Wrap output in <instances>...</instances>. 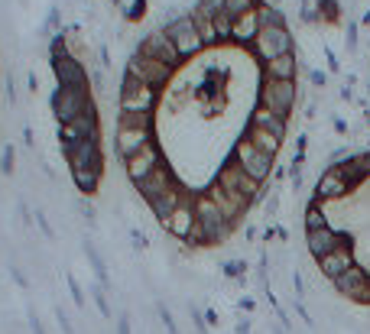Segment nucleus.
<instances>
[{
	"label": "nucleus",
	"mask_w": 370,
	"mask_h": 334,
	"mask_svg": "<svg viewBox=\"0 0 370 334\" xmlns=\"http://www.w3.org/2000/svg\"><path fill=\"white\" fill-rule=\"evenodd\" d=\"M195 217H198V224H195L192 237H189L192 247H221L237 227V224L227 221L224 211H221L205 192L195 195Z\"/></svg>",
	"instance_id": "f257e3e1"
},
{
	"label": "nucleus",
	"mask_w": 370,
	"mask_h": 334,
	"mask_svg": "<svg viewBox=\"0 0 370 334\" xmlns=\"http://www.w3.org/2000/svg\"><path fill=\"white\" fill-rule=\"evenodd\" d=\"M215 182L224 188V192H231L234 198H247L253 205V201H263V195H267V188H263L260 182H253L250 176H247L244 169L237 166L234 159H227L224 166L218 169V176H215Z\"/></svg>",
	"instance_id": "f03ea898"
},
{
	"label": "nucleus",
	"mask_w": 370,
	"mask_h": 334,
	"mask_svg": "<svg viewBox=\"0 0 370 334\" xmlns=\"http://www.w3.org/2000/svg\"><path fill=\"white\" fill-rule=\"evenodd\" d=\"M91 91L88 88H56L52 91V114H56V120H59V127L72 124L75 117H82L84 110L91 108Z\"/></svg>",
	"instance_id": "7ed1b4c3"
},
{
	"label": "nucleus",
	"mask_w": 370,
	"mask_h": 334,
	"mask_svg": "<svg viewBox=\"0 0 370 334\" xmlns=\"http://www.w3.org/2000/svg\"><path fill=\"white\" fill-rule=\"evenodd\" d=\"M231 159H234L237 166L244 169L253 182L263 185L269 176H273V156H267L263 150H257V146H253L247 136H241V140L234 143V153H231Z\"/></svg>",
	"instance_id": "20e7f679"
},
{
	"label": "nucleus",
	"mask_w": 370,
	"mask_h": 334,
	"mask_svg": "<svg viewBox=\"0 0 370 334\" xmlns=\"http://www.w3.org/2000/svg\"><path fill=\"white\" fill-rule=\"evenodd\" d=\"M295 98H299V88L295 82H276V78H263L260 84V108L273 110L279 117H286L293 114L295 108Z\"/></svg>",
	"instance_id": "39448f33"
},
{
	"label": "nucleus",
	"mask_w": 370,
	"mask_h": 334,
	"mask_svg": "<svg viewBox=\"0 0 370 334\" xmlns=\"http://www.w3.org/2000/svg\"><path fill=\"white\" fill-rule=\"evenodd\" d=\"M169 33V39H172V46L179 49V56L185 59H192V56H198V52L205 49V42H202V33H198V26H195L192 13H185V17H176V20H169L166 26H162Z\"/></svg>",
	"instance_id": "423d86ee"
},
{
	"label": "nucleus",
	"mask_w": 370,
	"mask_h": 334,
	"mask_svg": "<svg viewBox=\"0 0 370 334\" xmlns=\"http://www.w3.org/2000/svg\"><path fill=\"white\" fill-rule=\"evenodd\" d=\"M91 136H101V130H98V108H88L82 114V117H75L72 124L59 127V143H62V156H68V153L75 150L78 143L91 140Z\"/></svg>",
	"instance_id": "0eeeda50"
},
{
	"label": "nucleus",
	"mask_w": 370,
	"mask_h": 334,
	"mask_svg": "<svg viewBox=\"0 0 370 334\" xmlns=\"http://www.w3.org/2000/svg\"><path fill=\"white\" fill-rule=\"evenodd\" d=\"M127 75L140 78V82L153 84V88L160 91V88H166V84L172 82L176 68H169L166 62H156V59H150V56H140V52H134V56L127 59Z\"/></svg>",
	"instance_id": "6e6552de"
},
{
	"label": "nucleus",
	"mask_w": 370,
	"mask_h": 334,
	"mask_svg": "<svg viewBox=\"0 0 370 334\" xmlns=\"http://www.w3.org/2000/svg\"><path fill=\"white\" fill-rule=\"evenodd\" d=\"M156 104H160V91L153 84H146L124 72V82H120V110H153Z\"/></svg>",
	"instance_id": "1a4fd4ad"
},
{
	"label": "nucleus",
	"mask_w": 370,
	"mask_h": 334,
	"mask_svg": "<svg viewBox=\"0 0 370 334\" xmlns=\"http://www.w3.org/2000/svg\"><path fill=\"white\" fill-rule=\"evenodd\" d=\"M250 49L257 52V59H263V62L276 59V56H286V52H293V33H289L286 26H263Z\"/></svg>",
	"instance_id": "9d476101"
},
{
	"label": "nucleus",
	"mask_w": 370,
	"mask_h": 334,
	"mask_svg": "<svg viewBox=\"0 0 370 334\" xmlns=\"http://www.w3.org/2000/svg\"><path fill=\"white\" fill-rule=\"evenodd\" d=\"M166 159H162V150H160V143L153 140L150 146H143L140 153H134L130 159H124V169H127V179L134 185H140V182H146V179L156 172V169L162 166Z\"/></svg>",
	"instance_id": "9b49d317"
},
{
	"label": "nucleus",
	"mask_w": 370,
	"mask_h": 334,
	"mask_svg": "<svg viewBox=\"0 0 370 334\" xmlns=\"http://www.w3.org/2000/svg\"><path fill=\"white\" fill-rule=\"evenodd\" d=\"M335 293L338 295H345V299H351V302H357V305H370V273H367V266H351L345 276H338L335 283Z\"/></svg>",
	"instance_id": "f8f14e48"
},
{
	"label": "nucleus",
	"mask_w": 370,
	"mask_h": 334,
	"mask_svg": "<svg viewBox=\"0 0 370 334\" xmlns=\"http://www.w3.org/2000/svg\"><path fill=\"white\" fill-rule=\"evenodd\" d=\"M136 52H140V56H150V59H156V62H166L169 68L182 65V56H179V49L172 46L166 30H153V33H146L143 39H140V46H136Z\"/></svg>",
	"instance_id": "ddd939ff"
},
{
	"label": "nucleus",
	"mask_w": 370,
	"mask_h": 334,
	"mask_svg": "<svg viewBox=\"0 0 370 334\" xmlns=\"http://www.w3.org/2000/svg\"><path fill=\"white\" fill-rule=\"evenodd\" d=\"M49 62L62 88H88V68L78 62L75 52H52Z\"/></svg>",
	"instance_id": "4468645a"
},
{
	"label": "nucleus",
	"mask_w": 370,
	"mask_h": 334,
	"mask_svg": "<svg viewBox=\"0 0 370 334\" xmlns=\"http://www.w3.org/2000/svg\"><path fill=\"white\" fill-rule=\"evenodd\" d=\"M68 169H88V172H98L104 176V153H101V136H91V140L78 143L75 150L65 156Z\"/></svg>",
	"instance_id": "2eb2a0df"
},
{
	"label": "nucleus",
	"mask_w": 370,
	"mask_h": 334,
	"mask_svg": "<svg viewBox=\"0 0 370 334\" xmlns=\"http://www.w3.org/2000/svg\"><path fill=\"white\" fill-rule=\"evenodd\" d=\"M179 179H176V172H172V166H169V162H162L160 169H156V172H153L150 179H146V182H140L136 185V192H140V198L146 201V205H153V201L156 198H162V195H169L172 192V188H179Z\"/></svg>",
	"instance_id": "dca6fc26"
},
{
	"label": "nucleus",
	"mask_w": 370,
	"mask_h": 334,
	"mask_svg": "<svg viewBox=\"0 0 370 334\" xmlns=\"http://www.w3.org/2000/svg\"><path fill=\"white\" fill-rule=\"evenodd\" d=\"M195 224H198V217H195V195H189V198L179 205L172 214H169V221L162 224V231H166L169 237H176V240H185L189 243V237H192Z\"/></svg>",
	"instance_id": "f3484780"
},
{
	"label": "nucleus",
	"mask_w": 370,
	"mask_h": 334,
	"mask_svg": "<svg viewBox=\"0 0 370 334\" xmlns=\"http://www.w3.org/2000/svg\"><path fill=\"white\" fill-rule=\"evenodd\" d=\"M351 192H354V188L347 185V179L338 172V166H328L325 172H321L319 182H315V192H312V195H315V201H321V205H325V201L347 198Z\"/></svg>",
	"instance_id": "a211bd4d"
},
{
	"label": "nucleus",
	"mask_w": 370,
	"mask_h": 334,
	"mask_svg": "<svg viewBox=\"0 0 370 334\" xmlns=\"http://www.w3.org/2000/svg\"><path fill=\"white\" fill-rule=\"evenodd\" d=\"M351 266H357V257H354V240L347 237L341 247H338L335 253H328V257L319 259V273L325 276V279H331L335 283L338 276H345Z\"/></svg>",
	"instance_id": "6ab92c4d"
},
{
	"label": "nucleus",
	"mask_w": 370,
	"mask_h": 334,
	"mask_svg": "<svg viewBox=\"0 0 370 334\" xmlns=\"http://www.w3.org/2000/svg\"><path fill=\"white\" fill-rule=\"evenodd\" d=\"M347 237L351 234H341V231H335V227L328 224V227H319V231H309V234H305V247H309V253L315 257V263H319L321 257L335 253Z\"/></svg>",
	"instance_id": "aec40b11"
},
{
	"label": "nucleus",
	"mask_w": 370,
	"mask_h": 334,
	"mask_svg": "<svg viewBox=\"0 0 370 334\" xmlns=\"http://www.w3.org/2000/svg\"><path fill=\"white\" fill-rule=\"evenodd\" d=\"M205 195H208V198L215 201L221 211H224V217L231 221V224H241V221H244V214H247V208H250V201H247V198H234V195L224 192L218 182H211L208 188H205Z\"/></svg>",
	"instance_id": "412c9836"
},
{
	"label": "nucleus",
	"mask_w": 370,
	"mask_h": 334,
	"mask_svg": "<svg viewBox=\"0 0 370 334\" xmlns=\"http://www.w3.org/2000/svg\"><path fill=\"white\" fill-rule=\"evenodd\" d=\"M153 143V130H127V127H117V153L120 159H130L134 153H140L143 146Z\"/></svg>",
	"instance_id": "4be33fe9"
},
{
	"label": "nucleus",
	"mask_w": 370,
	"mask_h": 334,
	"mask_svg": "<svg viewBox=\"0 0 370 334\" xmlns=\"http://www.w3.org/2000/svg\"><path fill=\"white\" fill-rule=\"evenodd\" d=\"M295 72H299V59H295V52H286V56H276V59L263 62V78L295 82Z\"/></svg>",
	"instance_id": "5701e85b"
},
{
	"label": "nucleus",
	"mask_w": 370,
	"mask_h": 334,
	"mask_svg": "<svg viewBox=\"0 0 370 334\" xmlns=\"http://www.w3.org/2000/svg\"><path fill=\"white\" fill-rule=\"evenodd\" d=\"M260 10H250V13H244V17L234 20V42L237 46H253L257 42V36H260Z\"/></svg>",
	"instance_id": "b1692460"
},
{
	"label": "nucleus",
	"mask_w": 370,
	"mask_h": 334,
	"mask_svg": "<svg viewBox=\"0 0 370 334\" xmlns=\"http://www.w3.org/2000/svg\"><path fill=\"white\" fill-rule=\"evenodd\" d=\"M189 198V192H185V185H179V188H172V192L169 195H162V198H156L150 205V211H153V217H156V221H160V224H166L169 221V214H172V211L179 208V205H182V201Z\"/></svg>",
	"instance_id": "393cba45"
},
{
	"label": "nucleus",
	"mask_w": 370,
	"mask_h": 334,
	"mask_svg": "<svg viewBox=\"0 0 370 334\" xmlns=\"http://www.w3.org/2000/svg\"><path fill=\"white\" fill-rule=\"evenodd\" d=\"M250 127H263V130H269V134H276L279 140H286V117H279V114L260 108V104L250 110Z\"/></svg>",
	"instance_id": "a878e982"
},
{
	"label": "nucleus",
	"mask_w": 370,
	"mask_h": 334,
	"mask_svg": "<svg viewBox=\"0 0 370 334\" xmlns=\"http://www.w3.org/2000/svg\"><path fill=\"white\" fill-rule=\"evenodd\" d=\"M244 136L253 143V146H257V150H263L267 156H273V159H276L279 146H283V140H279L276 134H269V130H263V127H250V124H247V134H244Z\"/></svg>",
	"instance_id": "bb28decb"
},
{
	"label": "nucleus",
	"mask_w": 370,
	"mask_h": 334,
	"mask_svg": "<svg viewBox=\"0 0 370 334\" xmlns=\"http://www.w3.org/2000/svg\"><path fill=\"white\" fill-rule=\"evenodd\" d=\"M153 124H156L153 110H117V127L127 130H153Z\"/></svg>",
	"instance_id": "cd10ccee"
},
{
	"label": "nucleus",
	"mask_w": 370,
	"mask_h": 334,
	"mask_svg": "<svg viewBox=\"0 0 370 334\" xmlns=\"http://www.w3.org/2000/svg\"><path fill=\"white\" fill-rule=\"evenodd\" d=\"M302 224H305V234H309V231H319V227H328V214L321 208V201H315V195H312V201L305 205Z\"/></svg>",
	"instance_id": "c85d7f7f"
},
{
	"label": "nucleus",
	"mask_w": 370,
	"mask_h": 334,
	"mask_svg": "<svg viewBox=\"0 0 370 334\" xmlns=\"http://www.w3.org/2000/svg\"><path fill=\"white\" fill-rule=\"evenodd\" d=\"M72 182L82 195H94L98 192V185H101V176L98 172H88V169H72Z\"/></svg>",
	"instance_id": "c756f323"
},
{
	"label": "nucleus",
	"mask_w": 370,
	"mask_h": 334,
	"mask_svg": "<svg viewBox=\"0 0 370 334\" xmlns=\"http://www.w3.org/2000/svg\"><path fill=\"white\" fill-rule=\"evenodd\" d=\"M84 253H88V259H91L94 266V276H98V285L101 289H110V279H108V266H104V257L98 253V247H94L91 240H84Z\"/></svg>",
	"instance_id": "7c9ffc66"
},
{
	"label": "nucleus",
	"mask_w": 370,
	"mask_h": 334,
	"mask_svg": "<svg viewBox=\"0 0 370 334\" xmlns=\"http://www.w3.org/2000/svg\"><path fill=\"white\" fill-rule=\"evenodd\" d=\"M192 20H195V26H198V33H202V42H205V46H221L218 30H215V20L202 17V13H195V10H192Z\"/></svg>",
	"instance_id": "2f4dec72"
},
{
	"label": "nucleus",
	"mask_w": 370,
	"mask_h": 334,
	"mask_svg": "<svg viewBox=\"0 0 370 334\" xmlns=\"http://www.w3.org/2000/svg\"><path fill=\"white\" fill-rule=\"evenodd\" d=\"M263 0H224V13L231 20L244 17V13H250V10H260Z\"/></svg>",
	"instance_id": "473e14b6"
},
{
	"label": "nucleus",
	"mask_w": 370,
	"mask_h": 334,
	"mask_svg": "<svg viewBox=\"0 0 370 334\" xmlns=\"http://www.w3.org/2000/svg\"><path fill=\"white\" fill-rule=\"evenodd\" d=\"M315 10H319V23H338L341 20V4L338 0H319Z\"/></svg>",
	"instance_id": "72a5a7b5"
},
{
	"label": "nucleus",
	"mask_w": 370,
	"mask_h": 334,
	"mask_svg": "<svg viewBox=\"0 0 370 334\" xmlns=\"http://www.w3.org/2000/svg\"><path fill=\"white\" fill-rule=\"evenodd\" d=\"M215 30H218V39L221 42H234V20L227 17L224 10L215 17Z\"/></svg>",
	"instance_id": "f704fd0d"
},
{
	"label": "nucleus",
	"mask_w": 370,
	"mask_h": 334,
	"mask_svg": "<svg viewBox=\"0 0 370 334\" xmlns=\"http://www.w3.org/2000/svg\"><path fill=\"white\" fill-rule=\"evenodd\" d=\"M260 26H286V17H283V10L279 7H260Z\"/></svg>",
	"instance_id": "c9c22d12"
},
{
	"label": "nucleus",
	"mask_w": 370,
	"mask_h": 334,
	"mask_svg": "<svg viewBox=\"0 0 370 334\" xmlns=\"http://www.w3.org/2000/svg\"><path fill=\"white\" fill-rule=\"evenodd\" d=\"M224 10V0H198L195 4V13H202V17H208V20H215Z\"/></svg>",
	"instance_id": "e433bc0d"
},
{
	"label": "nucleus",
	"mask_w": 370,
	"mask_h": 334,
	"mask_svg": "<svg viewBox=\"0 0 370 334\" xmlns=\"http://www.w3.org/2000/svg\"><path fill=\"white\" fill-rule=\"evenodd\" d=\"M143 13H146V0H130V4L124 7V17L130 20V23H136Z\"/></svg>",
	"instance_id": "4c0bfd02"
},
{
	"label": "nucleus",
	"mask_w": 370,
	"mask_h": 334,
	"mask_svg": "<svg viewBox=\"0 0 370 334\" xmlns=\"http://www.w3.org/2000/svg\"><path fill=\"white\" fill-rule=\"evenodd\" d=\"M244 273H247L244 259H227V263H224V276H227V279H241Z\"/></svg>",
	"instance_id": "58836bf2"
},
{
	"label": "nucleus",
	"mask_w": 370,
	"mask_h": 334,
	"mask_svg": "<svg viewBox=\"0 0 370 334\" xmlns=\"http://www.w3.org/2000/svg\"><path fill=\"white\" fill-rule=\"evenodd\" d=\"M156 311H160V321H162V325H166V331H169V334H179V328H176V318H172V311H169L166 305H162V302H160V305H156Z\"/></svg>",
	"instance_id": "ea45409f"
},
{
	"label": "nucleus",
	"mask_w": 370,
	"mask_h": 334,
	"mask_svg": "<svg viewBox=\"0 0 370 334\" xmlns=\"http://www.w3.org/2000/svg\"><path fill=\"white\" fill-rule=\"evenodd\" d=\"M94 302H98V309H101V315L104 318H114V311H110V305H108V289H94Z\"/></svg>",
	"instance_id": "a19ab883"
},
{
	"label": "nucleus",
	"mask_w": 370,
	"mask_h": 334,
	"mask_svg": "<svg viewBox=\"0 0 370 334\" xmlns=\"http://www.w3.org/2000/svg\"><path fill=\"white\" fill-rule=\"evenodd\" d=\"M46 33H52V36L59 33V10H56V7H52L49 17H46Z\"/></svg>",
	"instance_id": "79ce46f5"
},
{
	"label": "nucleus",
	"mask_w": 370,
	"mask_h": 334,
	"mask_svg": "<svg viewBox=\"0 0 370 334\" xmlns=\"http://www.w3.org/2000/svg\"><path fill=\"white\" fill-rule=\"evenodd\" d=\"M68 289H72V299H75V305H84V295H82V285L75 283V276H68Z\"/></svg>",
	"instance_id": "37998d69"
},
{
	"label": "nucleus",
	"mask_w": 370,
	"mask_h": 334,
	"mask_svg": "<svg viewBox=\"0 0 370 334\" xmlns=\"http://www.w3.org/2000/svg\"><path fill=\"white\" fill-rule=\"evenodd\" d=\"M0 169H4V172H13V146H7V150H4V159H0Z\"/></svg>",
	"instance_id": "c03bdc74"
},
{
	"label": "nucleus",
	"mask_w": 370,
	"mask_h": 334,
	"mask_svg": "<svg viewBox=\"0 0 370 334\" xmlns=\"http://www.w3.org/2000/svg\"><path fill=\"white\" fill-rule=\"evenodd\" d=\"M36 224L42 227V234L49 237V240H52V237H56V231H52V224H49V221H46V214H42V211H36Z\"/></svg>",
	"instance_id": "a18cd8bd"
},
{
	"label": "nucleus",
	"mask_w": 370,
	"mask_h": 334,
	"mask_svg": "<svg viewBox=\"0 0 370 334\" xmlns=\"http://www.w3.org/2000/svg\"><path fill=\"white\" fill-rule=\"evenodd\" d=\"M347 49H357V26H347Z\"/></svg>",
	"instance_id": "49530a36"
},
{
	"label": "nucleus",
	"mask_w": 370,
	"mask_h": 334,
	"mask_svg": "<svg viewBox=\"0 0 370 334\" xmlns=\"http://www.w3.org/2000/svg\"><path fill=\"white\" fill-rule=\"evenodd\" d=\"M309 78H312V84H315V88H325V82H328V78H325V72H319V68H315Z\"/></svg>",
	"instance_id": "de8ad7c7"
},
{
	"label": "nucleus",
	"mask_w": 370,
	"mask_h": 334,
	"mask_svg": "<svg viewBox=\"0 0 370 334\" xmlns=\"http://www.w3.org/2000/svg\"><path fill=\"white\" fill-rule=\"evenodd\" d=\"M117 334H130V315H120L117 318Z\"/></svg>",
	"instance_id": "09e8293b"
},
{
	"label": "nucleus",
	"mask_w": 370,
	"mask_h": 334,
	"mask_svg": "<svg viewBox=\"0 0 370 334\" xmlns=\"http://www.w3.org/2000/svg\"><path fill=\"white\" fill-rule=\"evenodd\" d=\"M59 325H62V331H65V334H75V328H72V321H68L65 311H59Z\"/></svg>",
	"instance_id": "8fccbe9b"
},
{
	"label": "nucleus",
	"mask_w": 370,
	"mask_h": 334,
	"mask_svg": "<svg viewBox=\"0 0 370 334\" xmlns=\"http://www.w3.org/2000/svg\"><path fill=\"white\" fill-rule=\"evenodd\" d=\"M130 240H134V247H140V250L146 247V237L140 234V231H130Z\"/></svg>",
	"instance_id": "3c124183"
},
{
	"label": "nucleus",
	"mask_w": 370,
	"mask_h": 334,
	"mask_svg": "<svg viewBox=\"0 0 370 334\" xmlns=\"http://www.w3.org/2000/svg\"><path fill=\"white\" fill-rule=\"evenodd\" d=\"M295 311H299V318H302L305 325L312 328V315H309V311H305V305H302V302H295Z\"/></svg>",
	"instance_id": "603ef678"
},
{
	"label": "nucleus",
	"mask_w": 370,
	"mask_h": 334,
	"mask_svg": "<svg viewBox=\"0 0 370 334\" xmlns=\"http://www.w3.org/2000/svg\"><path fill=\"white\" fill-rule=\"evenodd\" d=\"M10 273H13V279H17V283L23 285V289H30V283H26V276L20 273V266H10Z\"/></svg>",
	"instance_id": "864d4df0"
},
{
	"label": "nucleus",
	"mask_w": 370,
	"mask_h": 334,
	"mask_svg": "<svg viewBox=\"0 0 370 334\" xmlns=\"http://www.w3.org/2000/svg\"><path fill=\"white\" fill-rule=\"evenodd\" d=\"M30 328H33V334H46V331H42V321H39V318H30Z\"/></svg>",
	"instance_id": "5fc2aeb1"
},
{
	"label": "nucleus",
	"mask_w": 370,
	"mask_h": 334,
	"mask_svg": "<svg viewBox=\"0 0 370 334\" xmlns=\"http://www.w3.org/2000/svg\"><path fill=\"white\" fill-rule=\"evenodd\" d=\"M78 208H82V214L88 217V221H91V217H94V208H91V205H88V201H82V205H78Z\"/></svg>",
	"instance_id": "6e6d98bb"
},
{
	"label": "nucleus",
	"mask_w": 370,
	"mask_h": 334,
	"mask_svg": "<svg viewBox=\"0 0 370 334\" xmlns=\"http://www.w3.org/2000/svg\"><path fill=\"white\" fill-rule=\"evenodd\" d=\"M101 65H104V68L110 65V52H108V46H101Z\"/></svg>",
	"instance_id": "4d7b16f0"
},
{
	"label": "nucleus",
	"mask_w": 370,
	"mask_h": 334,
	"mask_svg": "<svg viewBox=\"0 0 370 334\" xmlns=\"http://www.w3.org/2000/svg\"><path fill=\"white\" fill-rule=\"evenodd\" d=\"M237 334H250V321H247V318L241 321V325H237Z\"/></svg>",
	"instance_id": "13d9d810"
},
{
	"label": "nucleus",
	"mask_w": 370,
	"mask_h": 334,
	"mask_svg": "<svg viewBox=\"0 0 370 334\" xmlns=\"http://www.w3.org/2000/svg\"><path fill=\"white\" fill-rule=\"evenodd\" d=\"M36 88H39V78H36V72H33V75H30V91L36 94Z\"/></svg>",
	"instance_id": "bf43d9fd"
},
{
	"label": "nucleus",
	"mask_w": 370,
	"mask_h": 334,
	"mask_svg": "<svg viewBox=\"0 0 370 334\" xmlns=\"http://www.w3.org/2000/svg\"><path fill=\"white\" fill-rule=\"evenodd\" d=\"M241 309H244V311H253V299H241Z\"/></svg>",
	"instance_id": "052dcab7"
},
{
	"label": "nucleus",
	"mask_w": 370,
	"mask_h": 334,
	"mask_svg": "<svg viewBox=\"0 0 370 334\" xmlns=\"http://www.w3.org/2000/svg\"><path fill=\"white\" fill-rule=\"evenodd\" d=\"M361 156H364V162H367V169H370V150H367V153H361Z\"/></svg>",
	"instance_id": "680f3d73"
},
{
	"label": "nucleus",
	"mask_w": 370,
	"mask_h": 334,
	"mask_svg": "<svg viewBox=\"0 0 370 334\" xmlns=\"http://www.w3.org/2000/svg\"><path fill=\"white\" fill-rule=\"evenodd\" d=\"M110 4H120V0H110Z\"/></svg>",
	"instance_id": "e2e57ef3"
}]
</instances>
